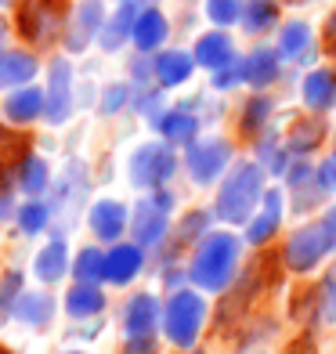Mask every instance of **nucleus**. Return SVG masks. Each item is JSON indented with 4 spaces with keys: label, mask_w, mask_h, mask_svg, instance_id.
<instances>
[{
    "label": "nucleus",
    "mask_w": 336,
    "mask_h": 354,
    "mask_svg": "<svg viewBox=\"0 0 336 354\" xmlns=\"http://www.w3.org/2000/svg\"><path fill=\"white\" fill-rule=\"evenodd\" d=\"M159 131H163V138L170 145H192L199 134V120L192 116L188 109H178V112H163L159 116Z\"/></svg>",
    "instance_id": "nucleus-23"
},
{
    "label": "nucleus",
    "mask_w": 336,
    "mask_h": 354,
    "mask_svg": "<svg viewBox=\"0 0 336 354\" xmlns=\"http://www.w3.org/2000/svg\"><path fill=\"white\" fill-rule=\"evenodd\" d=\"M318 300H322V315L333 322L336 318V271H329L326 282L318 286Z\"/></svg>",
    "instance_id": "nucleus-38"
},
{
    "label": "nucleus",
    "mask_w": 336,
    "mask_h": 354,
    "mask_svg": "<svg viewBox=\"0 0 336 354\" xmlns=\"http://www.w3.org/2000/svg\"><path fill=\"white\" fill-rule=\"evenodd\" d=\"M264 210L257 214V217H250V228H246V239L253 246H261V243H268L271 235L279 232V221H282V196L275 188L271 192H264Z\"/></svg>",
    "instance_id": "nucleus-15"
},
{
    "label": "nucleus",
    "mask_w": 336,
    "mask_h": 354,
    "mask_svg": "<svg viewBox=\"0 0 336 354\" xmlns=\"http://www.w3.org/2000/svg\"><path fill=\"white\" fill-rule=\"evenodd\" d=\"M102 308H105V297H102V289L91 286V282H76L66 293V311L73 318H94V315H102Z\"/></svg>",
    "instance_id": "nucleus-22"
},
{
    "label": "nucleus",
    "mask_w": 336,
    "mask_h": 354,
    "mask_svg": "<svg viewBox=\"0 0 336 354\" xmlns=\"http://www.w3.org/2000/svg\"><path fill=\"white\" fill-rule=\"evenodd\" d=\"M243 80L250 87H268L279 80V55L271 47H257L250 51V58H243Z\"/></svg>",
    "instance_id": "nucleus-18"
},
{
    "label": "nucleus",
    "mask_w": 336,
    "mask_h": 354,
    "mask_svg": "<svg viewBox=\"0 0 336 354\" xmlns=\"http://www.w3.org/2000/svg\"><path fill=\"white\" fill-rule=\"evenodd\" d=\"M239 22H243L246 33L257 37V33H264V29H271L279 22V4H275V0H246V4H243V19H239Z\"/></svg>",
    "instance_id": "nucleus-26"
},
{
    "label": "nucleus",
    "mask_w": 336,
    "mask_h": 354,
    "mask_svg": "<svg viewBox=\"0 0 336 354\" xmlns=\"http://www.w3.org/2000/svg\"><path fill=\"white\" fill-rule=\"evenodd\" d=\"M152 4V0H120V11H116V19L109 22V29L102 26V47L105 51H116V47L134 33V22H138V15L145 11Z\"/></svg>",
    "instance_id": "nucleus-14"
},
{
    "label": "nucleus",
    "mask_w": 336,
    "mask_h": 354,
    "mask_svg": "<svg viewBox=\"0 0 336 354\" xmlns=\"http://www.w3.org/2000/svg\"><path fill=\"white\" fill-rule=\"evenodd\" d=\"M73 275L76 282H102L105 279V253L98 246H87V250H80L76 253V261H73Z\"/></svg>",
    "instance_id": "nucleus-30"
},
{
    "label": "nucleus",
    "mask_w": 336,
    "mask_h": 354,
    "mask_svg": "<svg viewBox=\"0 0 336 354\" xmlns=\"http://www.w3.org/2000/svg\"><path fill=\"white\" fill-rule=\"evenodd\" d=\"M311 177H315V170L308 167V163H297L293 170H290V188H304V185H311Z\"/></svg>",
    "instance_id": "nucleus-42"
},
{
    "label": "nucleus",
    "mask_w": 336,
    "mask_h": 354,
    "mask_svg": "<svg viewBox=\"0 0 336 354\" xmlns=\"http://www.w3.org/2000/svg\"><path fill=\"white\" fill-rule=\"evenodd\" d=\"M0 4H11V0H0Z\"/></svg>",
    "instance_id": "nucleus-49"
},
{
    "label": "nucleus",
    "mask_w": 336,
    "mask_h": 354,
    "mask_svg": "<svg viewBox=\"0 0 336 354\" xmlns=\"http://www.w3.org/2000/svg\"><path fill=\"white\" fill-rule=\"evenodd\" d=\"M0 40H4V29H0Z\"/></svg>",
    "instance_id": "nucleus-50"
},
{
    "label": "nucleus",
    "mask_w": 336,
    "mask_h": 354,
    "mask_svg": "<svg viewBox=\"0 0 336 354\" xmlns=\"http://www.w3.org/2000/svg\"><path fill=\"white\" fill-rule=\"evenodd\" d=\"M235 264H239V239L228 232H217V235H206L199 243L196 257H192V268H188V279L199 289L221 293V289L232 286Z\"/></svg>",
    "instance_id": "nucleus-1"
},
{
    "label": "nucleus",
    "mask_w": 336,
    "mask_h": 354,
    "mask_svg": "<svg viewBox=\"0 0 336 354\" xmlns=\"http://www.w3.org/2000/svg\"><path fill=\"white\" fill-rule=\"evenodd\" d=\"M51 297L47 293H22L19 297V304H15V318L19 322H26V326H44L47 318H51Z\"/></svg>",
    "instance_id": "nucleus-28"
},
{
    "label": "nucleus",
    "mask_w": 336,
    "mask_h": 354,
    "mask_svg": "<svg viewBox=\"0 0 336 354\" xmlns=\"http://www.w3.org/2000/svg\"><path fill=\"white\" fill-rule=\"evenodd\" d=\"M167 33H170V26H167V19H163V11L145 8V11L138 15V22H134L131 40H134L138 51H156V47L167 40Z\"/></svg>",
    "instance_id": "nucleus-16"
},
{
    "label": "nucleus",
    "mask_w": 336,
    "mask_h": 354,
    "mask_svg": "<svg viewBox=\"0 0 336 354\" xmlns=\"http://www.w3.org/2000/svg\"><path fill=\"white\" fill-rule=\"evenodd\" d=\"M174 170H178V156H174V149L163 145V141L141 145V149L134 152V159H131V181L138 188H159Z\"/></svg>",
    "instance_id": "nucleus-5"
},
{
    "label": "nucleus",
    "mask_w": 336,
    "mask_h": 354,
    "mask_svg": "<svg viewBox=\"0 0 336 354\" xmlns=\"http://www.w3.org/2000/svg\"><path fill=\"white\" fill-rule=\"evenodd\" d=\"M15 185H19L26 196H40L47 188V163L40 156H26L19 167H15Z\"/></svg>",
    "instance_id": "nucleus-27"
},
{
    "label": "nucleus",
    "mask_w": 336,
    "mask_h": 354,
    "mask_svg": "<svg viewBox=\"0 0 336 354\" xmlns=\"http://www.w3.org/2000/svg\"><path fill=\"white\" fill-rule=\"evenodd\" d=\"M243 4L246 0H206V15H210V22L217 26H232L243 19Z\"/></svg>",
    "instance_id": "nucleus-34"
},
{
    "label": "nucleus",
    "mask_w": 336,
    "mask_h": 354,
    "mask_svg": "<svg viewBox=\"0 0 336 354\" xmlns=\"http://www.w3.org/2000/svg\"><path fill=\"white\" fill-rule=\"evenodd\" d=\"M318 185H322L326 192H336V152L326 159L322 167H318Z\"/></svg>",
    "instance_id": "nucleus-41"
},
{
    "label": "nucleus",
    "mask_w": 336,
    "mask_h": 354,
    "mask_svg": "<svg viewBox=\"0 0 336 354\" xmlns=\"http://www.w3.org/2000/svg\"><path fill=\"white\" fill-rule=\"evenodd\" d=\"M322 232H326V243H329V250L336 253V206L322 217Z\"/></svg>",
    "instance_id": "nucleus-44"
},
{
    "label": "nucleus",
    "mask_w": 336,
    "mask_h": 354,
    "mask_svg": "<svg viewBox=\"0 0 336 354\" xmlns=\"http://www.w3.org/2000/svg\"><path fill=\"white\" fill-rule=\"evenodd\" d=\"M228 159H232V145L221 138H210V141H192L185 163H188V174L196 185H214L221 170L228 167Z\"/></svg>",
    "instance_id": "nucleus-7"
},
{
    "label": "nucleus",
    "mask_w": 336,
    "mask_h": 354,
    "mask_svg": "<svg viewBox=\"0 0 336 354\" xmlns=\"http://www.w3.org/2000/svg\"><path fill=\"white\" fill-rule=\"evenodd\" d=\"M141 264H145V253H141L138 243H120V246H112L105 253V282L112 286H127L138 271Z\"/></svg>",
    "instance_id": "nucleus-10"
},
{
    "label": "nucleus",
    "mask_w": 336,
    "mask_h": 354,
    "mask_svg": "<svg viewBox=\"0 0 336 354\" xmlns=\"http://www.w3.org/2000/svg\"><path fill=\"white\" fill-rule=\"evenodd\" d=\"M271 120V98H253L243 112V134H261Z\"/></svg>",
    "instance_id": "nucleus-32"
},
{
    "label": "nucleus",
    "mask_w": 336,
    "mask_h": 354,
    "mask_svg": "<svg viewBox=\"0 0 336 354\" xmlns=\"http://www.w3.org/2000/svg\"><path fill=\"white\" fill-rule=\"evenodd\" d=\"M91 228L98 239L105 243H116V239L131 228V214H127V206L116 203V199H102L91 206Z\"/></svg>",
    "instance_id": "nucleus-11"
},
{
    "label": "nucleus",
    "mask_w": 336,
    "mask_h": 354,
    "mask_svg": "<svg viewBox=\"0 0 336 354\" xmlns=\"http://www.w3.org/2000/svg\"><path fill=\"white\" fill-rule=\"evenodd\" d=\"M322 138H326V123L322 120L297 123V131L290 134V152H311V149H318Z\"/></svg>",
    "instance_id": "nucleus-31"
},
{
    "label": "nucleus",
    "mask_w": 336,
    "mask_h": 354,
    "mask_svg": "<svg viewBox=\"0 0 336 354\" xmlns=\"http://www.w3.org/2000/svg\"><path fill=\"white\" fill-rule=\"evenodd\" d=\"M66 268H69V250H66V243H62V239L47 243V246L37 253V264H33V271H37L40 282H58L62 275H66Z\"/></svg>",
    "instance_id": "nucleus-24"
},
{
    "label": "nucleus",
    "mask_w": 336,
    "mask_h": 354,
    "mask_svg": "<svg viewBox=\"0 0 336 354\" xmlns=\"http://www.w3.org/2000/svg\"><path fill=\"white\" fill-rule=\"evenodd\" d=\"M170 203H174L170 192H152L149 199H141V203L134 206L131 232H134V243H138V246H156V243H163Z\"/></svg>",
    "instance_id": "nucleus-6"
},
{
    "label": "nucleus",
    "mask_w": 336,
    "mask_h": 354,
    "mask_svg": "<svg viewBox=\"0 0 336 354\" xmlns=\"http://www.w3.org/2000/svg\"><path fill=\"white\" fill-rule=\"evenodd\" d=\"M308 51H311V29H308V22L282 26V33H279V55L282 58H304Z\"/></svg>",
    "instance_id": "nucleus-29"
},
{
    "label": "nucleus",
    "mask_w": 336,
    "mask_h": 354,
    "mask_svg": "<svg viewBox=\"0 0 336 354\" xmlns=\"http://www.w3.org/2000/svg\"><path fill=\"white\" fill-rule=\"evenodd\" d=\"M159 300L152 293H138L131 304H127V315H123V326H127V336H152L156 326H159Z\"/></svg>",
    "instance_id": "nucleus-13"
},
{
    "label": "nucleus",
    "mask_w": 336,
    "mask_h": 354,
    "mask_svg": "<svg viewBox=\"0 0 336 354\" xmlns=\"http://www.w3.org/2000/svg\"><path fill=\"white\" fill-rule=\"evenodd\" d=\"M15 22H19L22 40L47 47L66 26V0H22Z\"/></svg>",
    "instance_id": "nucleus-4"
},
{
    "label": "nucleus",
    "mask_w": 336,
    "mask_h": 354,
    "mask_svg": "<svg viewBox=\"0 0 336 354\" xmlns=\"http://www.w3.org/2000/svg\"><path fill=\"white\" fill-rule=\"evenodd\" d=\"M232 58H235V47H232V40L224 37V33H206V37H199V44H196V62H199V66L221 69V66H228Z\"/></svg>",
    "instance_id": "nucleus-25"
},
{
    "label": "nucleus",
    "mask_w": 336,
    "mask_h": 354,
    "mask_svg": "<svg viewBox=\"0 0 336 354\" xmlns=\"http://www.w3.org/2000/svg\"><path fill=\"white\" fill-rule=\"evenodd\" d=\"M0 354H11V351H4V347H0Z\"/></svg>",
    "instance_id": "nucleus-48"
},
{
    "label": "nucleus",
    "mask_w": 336,
    "mask_h": 354,
    "mask_svg": "<svg viewBox=\"0 0 336 354\" xmlns=\"http://www.w3.org/2000/svg\"><path fill=\"white\" fill-rule=\"evenodd\" d=\"M261 159L271 174H290V159H286V149L275 141V138H264L261 141Z\"/></svg>",
    "instance_id": "nucleus-36"
},
{
    "label": "nucleus",
    "mask_w": 336,
    "mask_h": 354,
    "mask_svg": "<svg viewBox=\"0 0 336 354\" xmlns=\"http://www.w3.org/2000/svg\"><path fill=\"white\" fill-rule=\"evenodd\" d=\"M11 214V196L8 192H0V217H8Z\"/></svg>",
    "instance_id": "nucleus-47"
},
{
    "label": "nucleus",
    "mask_w": 336,
    "mask_h": 354,
    "mask_svg": "<svg viewBox=\"0 0 336 354\" xmlns=\"http://www.w3.org/2000/svg\"><path fill=\"white\" fill-rule=\"evenodd\" d=\"M261 199H264V170L257 163H239L217 192V217L228 224H246Z\"/></svg>",
    "instance_id": "nucleus-2"
},
{
    "label": "nucleus",
    "mask_w": 336,
    "mask_h": 354,
    "mask_svg": "<svg viewBox=\"0 0 336 354\" xmlns=\"http://www.w3.org/2000/svg\"><path fill=\"white\" fill-rule=\"evenodd\" d=\"M192 66H196V58L185 55V51H163L156 62H152V76H156V84L159 87H178L185 84V80L192 76Z\"/></svg>",
    "instance_id": "nucleus-17"
},
{
    "label": "nucleus",
    "mask_w": 336,
    "mask_h": 354,
    "mask_svg": "<svg viewBox=\"0 0 336 354\" xmlns=\"http://www.w3.org/2000/svg\"><path fill=\"white\" fill-rule=\"evenodd\" d=\"M322 37H326V51L336 58V15H329V22H326V33H322Z\"/></svg>",
    "instance_id": "nucleus-46"
},
{
    "label": "nucleus",
    "mask_w": 336,
    "mask_h": 354,
    "mask_svg": "<svg viewBox=\"0 0 336 354\" xmlns=\"http://www.w3.org/2000/svg\"><path fill=\"white\" fill-rule=\"evenodd\" d=\"M206 322V300L192 289H178L163 308V333L174 347H192Z\"/></svg>",
    "instance_id": "nucleus-3"
},
{
    "label": "nucleus",
    "mask_w": 336,
    "mask_h": 354,
    "mask_svg": "<svg viewBox=\"0 0 336 354\" xmlns=\"http://www.w3.org/2000/svg\"><path fill=\"white\" fill-rule=\"evenodd\" d=\"M105 26V15H102V0H84V4L76 8V22L73 29L66 33V47L69 51H84V47L91 44L94 33H102Z\"/></svg>",
    "instance_id": "nucleus-12"
},
{
    "label": "nucleus",
    "mask_w": 336,
    "mask_h": 354,
    "mask_svg": "<svg viewBox=\"0 0 336 354\" xmlns=\"http://www.w3.org/2000/svg\"><path fill=\"white\" fill-rule=\"evenodd\" d=\"M47 221H51V210H47V203H26L19 210V228L26 235H37L47 228Z\"/></svg>",
    "instance_id": "nucleus-33"
},
{
    "label": "nucleus",
    "mask_w": 336,
    "mask_h": 354,
    "mask_svg": "<svg viewBox=\"0 0 336 354\" xmlns=\"http://www.w3.org/2000/svg\"><path fill=\"white\" fill-rule=\"evenodd\" d=\"M326 250H329V243H326L322 224H308V228H297L290 235L282 257H286V264H290L293 271H311L326 257Z\"/></svg>",
    "instance_id": "nucleus-8"
},
{
    "label": "nucleus",
    "mask_w": 336,
    "mask_h": 354,
    "mask_svg": "<svg viewBox=\"0 0 336 354\" xmlns=\"http://www.w3.org/2000/svg\"><path fill=\"white\" fill-rule=\"evenodd\" d=\"M127 94H131V91H127L123 84H112V87L102 94V112H109V116H112V112H120V109L127 105Z\"/></svg>",
    "instance_id": "nucleus-40"
},
{
    "label": "nucleus",
    "mask_w": 336,
    "mask_h": 354,
    "mask_svg": "<svg viewBox=\"0 0 336 354\" xmlns=\"http://www.w3.org/2000/svg\"><path fill=\"white\" fill-rule=\"evenodd\" d=\"M73 112V73L69 62H51V73H47V91H44V116L47 123H66Z\"/></svg>",
    "instance_id": "nucleus-9"
},
{
    "label": "nucleus",
    "mask_w": 336,
    "mask_h": 354,
    "mask_svg": "<svg viewBox=\"0 0 336 354\" xmlns=\"http://www.w3.org/2000/svg\"><path fill=\"white\" fill-rule=\"evenodd\" d=\"M239 80H243V62H239V66H235V62H228V66L214 69V87H224V91H228V87L239 84Z\"/></svg>",
    "instance_id": "nucleus-39"
},
{
    "label": "nucleus",
    "mask_w": 336,
    "mask_h": 354,
    "mask_svg": "<svg viewBox=\"0 0 336 354\" xmlns=\"http://www.w3.org/2000/svg\"><path fill=\"white\" fill-rule=\"evenodd\" d=\"M192 354H196V351H192Z\"/></svg>",
    "instance_id": "nucleus-51"
},
{
    "label": "nucleus",
    "mask_w": 336,
    "mask_h": 354,
    "mask_svg": "<svg viewBox=\"0 0 336 354\" xmlns=\"http://www.w3.org/2000/svg\"><path fill=\"white\" fill-rule=\"evenodd\" d=\"M4 112L11 123H33L37 116H44V91L37 87H15V94L4 102Z\"/></svg>",
    "instance_id": "nucleus-21"
},
{
    "label": "nucleus",
    "mask_w": 336,
    "mask_h": 354,
    "mask_svg": "<svg viewBox=\"0 0 336 354\" xmlns=\"http://www.w3.org/2000/svg\"><path fill=\"white\" fill-rule=\"evenodd\" d=\"M123 354H156V340H152V336H134Z\"/></svg>",
    "instance_id": "nucleus-43"
},
{
    "label": "nucleus",
    "mask_w": 336,
    "mask_h": 354,
    "mask_svg": "<svg viewBox=\"0 0 336 354\" xmlns=\"http://www.w3.org/2000/svg\"><path fill=\"white\" fill-rule=\"evenodd\" d=\"M304 102H308V109H318V112L333 109L336 105V73L315 69L304 76Z\"/></svg>",
    "instance_id": "nucleus-19"
},
{
    "label": "nucleus",
    "mask_w": 336,
    "mask_h": 354,
    "mask_svg": "<svg viewBox=\"0 0 336 354\" xmlns=\"http://www.w3.org/2000/svg\"><path fill=\"white\" fill-rule=\"evenodd\" d=\"M315 311H322V300H318V289H300L293 300V315L297 318H311Z\"/></svg>",
    "instance_id": "nucleus-37"
},
{
    "label": "nucleus",
    "mask_w": 336,
    "mask_h": 354,
    "mask_svg": "<svg viewBox=\"0 0 336 354\" xmlns=\"http://www.w3.org/2000/svg\"><path fill=\"white\" fill-rule=\"evenodd\" d=\"M290 354H315V340H311L308 333H304V336H297V340L290 344Z\"/></svg>",
    "instance_id": "nucleus-45"
},
{
    "label": "nucleus",
    "mask_w": 336,
    "mask_h": 354,
    "mask_svg": "<svg viewBox=\"0 0 336 354\" xmlns=\"http://www.w3.org/2000/svg\"><path fill=\"white\" fill-rule=\"evenodd\" d=\"M37 76V58L29 51H4L0 55V87H22Z\"/></svg>",
    "instance_id": "nucleus-20"
},
{
    "label": "nucleus",
    "mask_w": 336,
    "mask_h": 354,
    "mask_svg": "<svg viewBox=\"0 0 336 354\" xmlns=\"http://www.w3.org/2000/svg\"><path fill=\"white\" fill-rule=\"evenodd\" d=\"M19 297H22V271H8V275L0 279V318L15 311Z\"/></svg>",
    "instance_id": "nucleus-35"
}]
</instances>
